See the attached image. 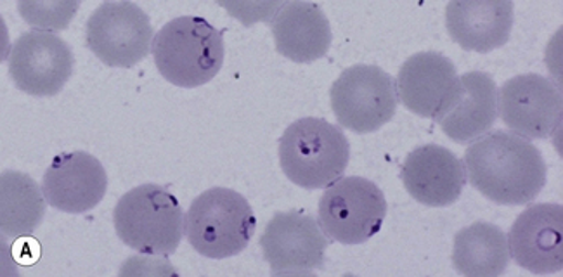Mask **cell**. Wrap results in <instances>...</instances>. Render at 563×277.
<instances>
[{"instance_id":"cell-1","label":"cell","mask_w":563,"mask_h":277,"mask_svg":"<svg viewBox=\"0 0 563 277\" xmlns=\"http://www.w3.org/2000/svg\"><path fill=\"white\" fill-rule=\"evenodd\" d=\"M468 180L487 200L507 207L531 203L547 186V164L538 147L511 132L482 135L465 153Z\"/></svg>"},{"instance_id":"cell-2","label":"cell","mask_w":563,"mask_h":277,"mask_svg":"<svg viewBox=\"0 0 563 277\" xmlns=\"http://www.w3.org/2000/svg\"><path fill=\"white\" fill-rule=\"evenodd\" d=\"M224 32L198 16L168 21L153 41V57L165 80L184 89L205 86L224 65Z\"/></svg>"},{"instance_id":"cell-3","label":"cell","mask_w":563,"mask_h":277,"mask_svg":"<svg viewBox=\"0 0 563 277\" xmlns=\"http://www.w3.org/2000/svg\"><path fill=\"white\" fill-rule=\"evenodd\" d=\"M351 159V144L339 126L323 119L291 123L279 141L285 176L303 189H323L342 177Z\"/></svg>"},{"instance_id":"cell-4","label":"cell","mask_w":563,"mask_h":277,"mask_svg":"<svg viewBox=\"0 0 563 277\" xmlns=\"http://www.w3.org/2000/svg\"><path fill=\"white\" fill-rule=\"evenodd\" d=\"M120 240L144 255H172L184 236V213L176 196L158 184H144L120 198L113 212Z\"/></svg>"},{"instance_id":"cell-5","label":"cell","mask_w":563,"mask_h":277,"mask_svg":"<svg viewBox=\"0 0 563 277\" xmlns=\"http://www.w3.org/2000/svg\"><path fill=\"white\" fill-rule=\"evenodd\" d=\"M257 221L245 196L228 188L201 192L184 219L189 245L207 258L234 257L249 246Z\"/></svg>"},{"instance_id":"cell-6","label":"cell","mask_w":563,"mask_h":277,"mask_svg":"<svg viewBox=\"0 0 563 277\" xmlns=\"http://www.w3.org/2000/svg\"><path fill=\"white\" fill-rule=\"evenodd\" d=\"M319 224L342 245H363L380 233L387 217V200L372 180L340 177L319 200Z\"/></svg>"},{"instance_id":"cell-7","label":"cell","mask_w":563,"mask_h":277,"mask_svg":"<svg viewBox=\"0 0 563 277\" xmlns=\"http://www.w3.org/2000/svg\"><path fill=\"white\" fill-rule=\"evenodd\" d=\"M339 125L355 134H369L387 125L397 110V86L384 69L355 65L345 69L330 90Z\"/></svg>"},{"instance_id":"cell-8","label":"cell","mask_w":563,"mask_h":277,"mask_svg":"<svg viewBox=\"0 0 563 277\" xmlns=\"http://www.w3.org/2000/svg\"><path fill=\"white\" fill-rule=\"evenodd\" d=\"M87 47L111 68H131L143 62L153 44V26L132 2H107L87 21Z\"/></svg>"},{"instance_id":"cell-9","label":"cell","mask_w":563,"mask_h":277,"mask_svg":"<svg viewBox=\"0 0 563 277\" xmlns=\"http://www.w3.org/2000/svg\"><path fill=\"white\" fill-rule=\"evenodd\" d=\"M74 74V53L54 33L32 30L14 42L9 53V75L18 89L35 98L62 92Z\"/></svg>"},{"instance_id":"cell-10","label":"cell","mask_w":563,"mask_h":277,"mask_svg":"<svg viewBox=\"0 0 563 277\" xmlns=\"http://www.w3.org/2000/svg\"><path fill=\"white\" fill-rule=\"evenodd\" d=\"M559 87L541 75H519L503 84L498 113L505 125L523 138H548L562 125Z\"/></svg>"},{"instance_id":"cell-11","label":"cell","mask_w":563,"mask_h":277,"mask_svg":"<svg viewBox=\"0 0 563 277\" xmlns=\"http://www.w3.org/2000/svg\"><path fill=\"white\" fill-rule=\"evenodd\" d=\"M261 246L273 274H310L323 269L330 240L312 215L282 212L266 225Z\"/></svg>"},{"instance_id":"cell-12","label":"cell","mask_w":563,"mask_h":277,"mask_svg":"<svg viewBox=\"0 0 563 277\" xmlns=\"http://www.w3.org/2000/svg\"><path fill=\"white\" fill-rule=\"evenodd\" d=\"M510 257L532 274L563 269V207L531 204L520 213L508 234Z\"/></svg>"},{"instance_id":"cell-13","label":"cell","mask_w":563,"mask_h":277,"mask_svg":"<svg viewBox=\"0 0 563 277\" xmlns=\"http://www.w3.org/2000/svg\"><path fill=\"white\" fill-rule=\"evenodd\" d=\"M108 176L101 162L89 153H62L51 162L42 191L59 212L86 213L107 195Z\"/></svg>"},{"instance_id":"cell-14","label":"cell","mask_w":563,"mask_h":277,"mask_svg":"<svg viewBox=\"0 0 563 277\" xmlns=\"http://www.w3.org/2000/svg\"><path fill=\"white\" fill-rule=\"evenodd\" d=\"M498 119V87L490 75L470 71L457 80L435 122L451 141L472 143L490 131Z\"/></svg>"},{"instance_id":"cell-15","label":"cell","mask_w":563,"mask_h":277,"mask_svg":"<svg viewBox=\"0 0 563 277\" xmlns=\"http://www.w3.org/2000/svg\"><path fill=\"white\" fill-rule=\"evenodd\" d=\"M400 179L406 191L424 207H450L462 196L466 170L462 159L450 149L427 144L417 147L406 158Z\"/></svg>"},{"instance_id":"cell-16","label":"cell","mask_w":563,"mask_h":277,"mask_svg":"<svg viewBox=\"0 0 563 277\" xmlns=\"http://www.w3.org/2000/svg\"><path fill=\"white\" fill-rule=\"evenodd\" d=\"M514 9L510 0H456L445 9V25L463 49L486 54L510 41Z\"/></svg>"},{"instance_id":"cell-17","label":"cell","mask_w":563,"mask_h":277,"mask_svg":"<svg viewBox=\"0 0 563 277\" xmlns=\"http://www.w3.org/2000/svg\"><path fill=\"white\" fill-rule=\"evenodd\" d=\"M456 66L439 53H420L409 57L399 69L397 98L411 113L435 119L456 87Z\"/></svg>"},{"instance_id":"cell-18","label":"cell","mask_w":563,"mask_h":277,"mask_svg":"<svg viewBox=\"0 0 563 277\" xmlns=\"http://www.w3.org/2000/svg\"><path fill=\"white\" fill-rule=\"evenodd\" d=\"M274 42L295 63L318 62L330 51L331 26L323 9L310 2H286L273 21Z\"/></svg>"},{"instance_id":"cell-19","label":"cell","mask_w":563,"mask_h":277,"mask_svg":"<svg viewBox=\"0 0 563 277\" xmlns=\"http://www.w3.org/2000/svg\"><path fill=\"white\" fill-rule=\"evenodd\" d=\"M510 264L508 236L498 225L477 222L454 237L453 265L468 277H498Z\"/></svg>"},{"instance_id":"cell-20","label":"cell","mask_w":563,"mask_h":277,"mask_svg":"<svg viewBox=\"0 0 563 277\" xmlns=\"http://www.w3.org/2000/svg\"><path fill=\"white\" fill-rule=\"evenodd\" d=\"M45 196L37 182L20 171L0 179V229L4 236H30L44 221Z\"/></svg>"}]
</instances>
